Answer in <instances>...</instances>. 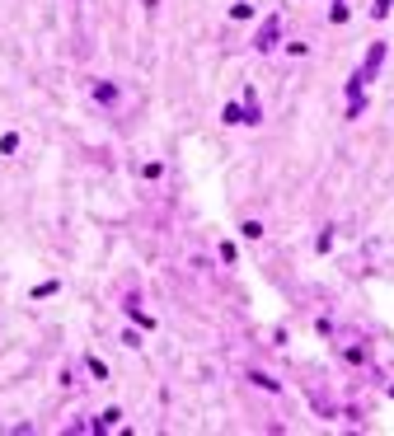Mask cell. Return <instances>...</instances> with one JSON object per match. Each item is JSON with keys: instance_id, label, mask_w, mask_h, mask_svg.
I'll list each match as a JSON object with an SVG mask.
<instances>
[{"instance_id": "6da1fadb", "label": "cell", "mask_w": 394, "mask_h": 436, "mask_svg": "<svg viewBox=\"0 0 394 436\" xmlns=\"http://www.w3.org/2000/svg\"><path fill=\"white\" fill-rule=\"evenodd\" d=\"M277 33H282V28H277V19H267V24L259 28V47L272 52V47H277Z\"/></svg>"}, {"instance_id": "7a4b0ae2", "label": "cell", "mask_w": 394, "mask_h": 436, "mask_svg": "<svg viewBox=\"0 0 394 436\" xmlns=\"http://www.w3.org/2000/svg\"><path fill=\"white\" fill-rule=\"evenodd\" d=\"M394 0H375V14H385V10H390Z\"/></svg>"}]
</instances>
